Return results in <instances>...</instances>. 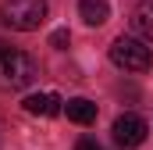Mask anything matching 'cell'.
<instances>
[{"instance_id": "cell-5", "label": "cell", "mask_w": 153, "mask_h": 150, "mask_svg": "<svg viewBox=\"0 0 153 150\" xmlns=\"http://www.w3.org/2000/svg\"><path fill=\"white\" fill-rule=\"evenodd\" d=\"M22 107L36 118H57V114H64V100L57 93H32L22 100Z\"/></svg>"}, {"instance_id": "cell-9", "label": "cell", "mask_w": 153, "mask_h": 150, "mask_svg": "<svg viewBox=\"0 0 153 150\" xmlns=\"http://www.w3.org/2000/svg\"><path fill=\"white\" fill-rule=\"evenodd\" d=\"M68 43H71V32H68V29H53V32H50V46L68 50Z\"/></svg>"}, {"instance_id": "cell-6", "label": "cell", "mask_w": 153, "mask_h": 150, "mask_svg": "<svg viewBox=\"0 0 153 150\" xmlns=\"http://www.w3.org/2000/svg\"><path fill=\"white\" fill-rule=\"evenodd\" d=\"M132 29H135V36L153 43V0H143V4H135V11H132Z\"/></svg>"}, {"instance_id": "cell-1", "label": "cell", "mask_w": 153, "mask_h": 150, "mask_svg": "<svg viewBox=\"0 0 153 150\" xmlns=\"http://www.w3.org/2000/svg\"><path fill=\"white\" fill-rule=\"evenodd\" d=\"M39 75V61L25 50L0 43V89H25Z\"/></svg>"}, {"instance_id": "cell-3", "label": "cell", "mask_w": 153, "mask_h": 150, "mask_svg": "<svg viewBox=\"0 0 153 150\" xmlns=\"http://www.w3.org/2000/svg\"><path fill=\"white\" fill-rule=\"evenodd\" d=\"M111 61H114L117 68H125V72H146L150 68V46L143 43V39L135 36H117L111 43Z\"/></svg>"}, {"instance_id": "cell-10", "label": "cell", "mask_w": 153, "mask_h": 150, "mask_svg": "<svg viewBox=\"0 0 153 150\" xmlns=\"http://www.w3.org/2000/svg\"><path fill=\"white\" fill-rule=\"evenodd\" d=\"M75 150H100V143H96V140H89V136H85V140H78V147Z\"/></svg>"}, {"instance_id": "cell-4", "label": "cell", "mask_w": 153, "mask_h": 150, "mask_svg": "<svg viewBox=\"0 0 153 150\" xmlns=\"http://www.w3.org/2000/svg\"><path fill=\"white\" fill-rule=\"evenodd\" d=\"M111 132H114V143H117V147H139V143L146 140L150 125H146L139 114H121V118H114Z\"/></svg>"}, {"instance_id": "cell-8", "label": "cell", "mask_w": 153, "mask_h": 150, "mask_svg": "<svg viewBox=\"0 0 153 150\" xmlns=\"http://www.w3.org/2000/svg\"><path fill=\"white\" fill-rule=\"evenodd\" d=\"M64 114H68V122L89 125V122H96V104H93V100H85V97H75V100H68V104H64Z\"/></svg>"}, {"instance_id": "cell-2", "label": "cell", "mask_w": 153, "mask_h": 150, "mask_svg": "<svg viewBox=\"0 0 153 150\" xmlns=\"http://www.w3.org/2000/svg\"><path fill=\"white\" fill-rule=\"evenodd\" d=\"M0 18L14 32H32L46 22V0H7L0 7Z\"/></svg>"}, {"instance_id": "cell-7", "label": "cell", "mask_w": 153, "mask_h": 150, "mask_svg": "<svg viewBox=\"0 0 153 150\" xmlns=\"http://www.w3.org/2000/svg\"><path fill=\"white\" fill-rule=\"evenodd\" d=\"M78 14L85 25H103L111 18V4L107 0H78Z\"/></svg>"}]
</instances>
